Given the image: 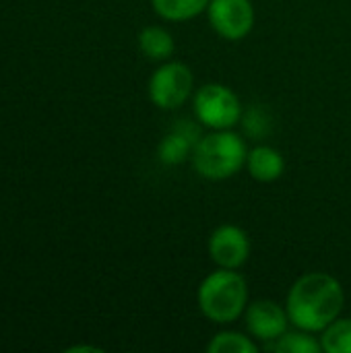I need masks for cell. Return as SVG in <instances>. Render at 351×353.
Instances as JSON below:
<instances>
[{
  "label": "cell",
  "mask_w": 351,
  "mask_h": 353,
  "mask_svg": "<svg viewBox=\"0 0 351 353\" xmlns=\"http://www.w3.org/2000/svg\"><path fill=\"white\" fill-rule=\"evenodd\" d=\"M209 256L221 269H240L250 256V240L238 225H219L209 238Z\"/></svg>",
  "instance_id": "obj_7"
},
{
  "label": "cell",
  "mask_w": 351,
  "mask_h": 353,
  "mask_svg": "<svg viewBox=\"0 0 351 353\" xmlns=\"http://www.w3.org/2000/svg\"><path fill=\"white\" fill-rule=\"evenodd\" d=\"M248 159L242 137L230 130H215L203 137L192 151L194 170L207 180H225L236 176Z\"/></svg>",
  "instance_id": "obj_3"
},
{
  "label": "cell",
  "mask_w": 351,
  "mask_h": 353,
  "mask_svg": "<svg viewBox=\"0 0 351 353\" xmlns=\"http://www.w3.org/2000/svg\"><path fill=\"white\" fill-rule=\"evenodd\" d=\"M139 46H141V52L151 60H168L176 50L172 33L157 25L145 27L139 33Z\"/></svg>",
  "instance_id": "obj_11"
},
{
  "label": "cell",
  "mask_w": 351,
  "mask_h": 353,
  "mask_svg": "<svg viewBox=\"0 0 351 353\" xmlns=\"http://www.w3.org/2000/svg\"><path fill=\"white\" fill-rule=\"evenodd\" d=\"M192 83L194 77L186 64L168 62L159 66L149 79V97L161 110H176L188 99Z\"/></svg>",
  "instance_id": "obj_5"
},
{
  "label": "cell",
  "mask_w": 351,
  "mask_h": 353,
  "mask_svg": "<svg viewBox=\"0 0 351 353\" xmlns=\"http://www.w3.org/2000/svg\"><path fill=\"white\" fill-rule=\"evenodd\" d=\"M345 304L341 283L329 273H306L290 290L285 310L290 323L306 333L325 331Z\"/></svg>",
  "instance_id": "obj_1"
},
{
  "label": "cell",
  "mask_w": 351,
  "mask_h": 353,
  "mask_svg": "<svg viewBox=\"0 0 351 353\" xmlns=\"http://www.w3.org/2000/svg\"><path fill=\"white\" fill-rule=\"evenodd\" d=\"M325 353H351V319L333 321L321 337Z\"/></svg>",
  "instance_id": "obj_13"
},
{
  "label": "cell",
  "mask_w": 351,
  "mask_h": 353,
  "mask_svg": "<svg viewBox=\"0 0 351 353\" xmlns=\"http://www.w3.org/2000/svg\"><path fill=\"white\" fill-rule=\"evenodd\" d=\"M194 114L203 126L213 130H230L242 118V105L238 95L219 83L201 87L194 95Z\"/></svg>",
  "instance_id": "obj_4"
},
{
  "label": "cell",
  "mask_w": 351,
  "mask_h": 353,
  "mask_svg": "<svg viewBox=\"0 0 351 353\" xmlns=\"http://www.w3.org/2000/svg\"><path fill=\"white\" fill-rule=\"evenodd\" d=\"M201 141L199 137V126H194L188 120H180L170 134H166L157 147L159 161L166 165H178L184 159L192 157V151L197 143Z\"/></svg>",
  "instance_id": "obj_9"
},
{
  "label": "cell",
  "mask_w": 351,
  "mask_h": 353,
  "mask_svg": "<svg viewBox=\"0 0 351 353\" xmlns=\"http://www.w3.org/2000/svg\"><path fill=\"white\" fill-rule=\"evenodd\" d=\"M211 0H151L155 12L166 21H188L207 10Z\"/></svg>",
  "instance_id": "obj_12"
},
{
  "label": "cell",
  "mask_w": 351,
  "mask_h": 353,
  "mask_svg": "<svg viewBox=\"0 0 351 353\" xmlns=\"http://www.w3.org/2000/svg\"><path fill=\"white\" fill-rule=\"evenodd\" d=\"M244 130L250 137H263L265 132H269V118L267 112L263 108H252L246 116H244Z\"/></svg>",
  "instance_id": "obj_16"
},
{
  "label": "cell",
  "mask_w": 351,
  "mask_h": 353,
  "mask_svg": "<svg viewBox=\"0 0 351 353\" xmlns=\"http://www.w3.org/2000/svg\"><path fill=\"white\" fill-rule=\"evenodd\" d=\"M66 352H68V353H72V352H99V350H95V347H68Z\"/></svg>",
  "instance_id": "obj_17"
},
{
  "label": "cell",
  "mask_w": 351,
  "mask_h": 353,
  "mask_svg": "<svg viewBox=\"0 0 351 353\" xmlns=\"http://www.w3.org/2000/svg\"><path fill=\"white\" fill-rule=\"evenodd\" d=\"M246 165H248V172L254 180L275 182L277 178H281L285 161L277 149H273L269 145H259L248 153Z\"/></svg>",
  "instance_id": "obj_10"
},
{
  "label": "cell",
  "mask_w": 351,
  "mask_h": 353,
  "mask_svg": "<svg viewBox=\"0 0 351 353\" xmlns=\"http://www.w3.org/2000/svg\"><path fill=\"white\" fill-rule=\"evenodd\" d=\"M207 14L213 31L230 41L244 39L254 27V8L250 0H211Z\"/></svg>",
  "instance_id": "obj_6"
},
{
  "label": "cell",
  "mask_w": 351,
  "mask_h": 353,
  "mask_svg": "<svg viewBox=\"0 0 351 353\" xmlns=\"http://www.w3.org/2000/svg\"><path fill=\"white\" fill-rule=\"evenodd\" d=\"M246 319V329L248 333L265 343H271L279 339L288 331V310H283L277 302L273 300H257L244 310Z\"/></svg>",
  "instance_id": "obj_8"
},
{
  "label": "cell",
  "mask_w": 351,
  "mask_h": 353,
  "mask_svg": "<svg viewBox=\"0 0 351 353\" xmlns=\"http://www.w3.org/2000/svg\"><path fill=\"white\" fill-rule=\"evenodd\" d=\"M201 312L217 325L238 321L248 304L246 281L236 269H221L205 277L197 294Z\"/></svg>",
  "instance_id": "obj_2"
},
{
  "label": "cell",
  "mask_w": 351,
  "mask_h": 353,
  "mask_svg": "<svg viewBox=\"0 0 351 353\" xmlns=\"http://www.w3.org/2000/svg\"><path fill=\"white\" fill-rule=\"evenodd\" d=\"M267 350L277 353H319L323 347L306 331H302V333H288L285 331L279 339L267 343Z\"/></svg>",
  "instance_id": "obj_14"
},
{
  "label": "cell",
  "mask_w": 351,
  "mask_h": 353,
  "mask_svg": "<svg viewBox=\"0 0 351 353\" xmlns=\"http://www.w3.org/2000/svg\"><path fill=\"white\" fill-rule=\"evenodd\" d=\"M209 353H257L259 347L254 341H250V337H244L242 333H219L211 339V343L207 345Z\"/></svg>",
  "instance_id": "obj_15"
}]
</instances>
